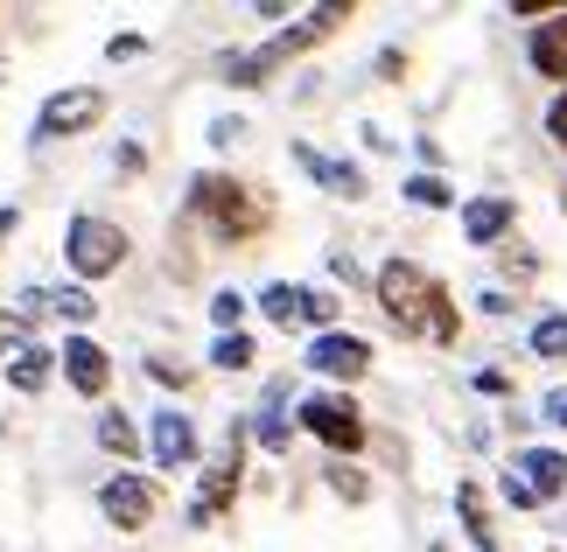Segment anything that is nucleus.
Segmentation results:
<instances>
[{
	"label": "nucleus",
	"instance_id": "nucleus-19",
	"mask_svg": "<svg viewBox=\"0 0 567 552\" xmlns=\"http://www.w3.org/2000/svg\"><path fill=\"white\" fill-rule=\"evenodd\" d=\"M455 511H463V532H470L476 552H505V545H497V532H491V503H484L476 482H455Z\"/></svg>",
	"mask_w": 567,
	"mask_h": 552
},
{
	"label": "nucleus",
	"instance_id": "nucleus-17",
	"mask_svg": "<svg viewBox=\"0 0 567 552\" xmlns=\"http://www.w3.org/2000/svg\"><path fill=\"white\" fill-rule=\"evenodd\" d=\"M0 378H8L21 399H29V392H42L56 378V350H42V343H21V350H8V364H0Z\"/></svg>",
	"mask_w": 567,
	"mask_h": 552
},
{
	"label": "nucleus",
	"instance_id": "nucleus-1",
	"mask_svg": "<svg viewBox=\"0 0 567 552\" xmlns=\"http://www.w3.org/2000/svg\"><path fill=\"white\" fill-rule=\"evenodd\" d=\"M372 294L385 308V322L400 329V336H413V343L449 350L455 336H463V315H455L449 287L434 280L427 267H413V259H385V267L372 273Z\"/></svg>",
	"mask_w": 567,
	"mask_h": 552
},
{
	"label": "nucleus",
	"instance_id": "nucleus-32",
	"mask_svg": "<svg viewBox=\"0 0 567 552\" xmlns=\"http://www.w3.org/2000/svg\"><path fill=\"white\" fill-rule=\"evenodd\" d=\"M539 413H547V427H560V434H567V385H554L547 399H539Z\"/></svg>",
	"mask_w": 567,
	"mask_h": 552
},
{
	"label": "nucleus",
	"instance_id": "nucleus-22",
	"mask_svg": "<svg viewBox=\"0 0 567 552\" xmlns=\"http://www.w3.org/2000/svg\"><path fill=\"white\" fill-rule=\"evenodd\" d=\"M280 399H288V392L274 385V399H267V413H259V427H252V434H259V448H267V455H288V440H295V427H288V419L274 413Z\"/></svg>",
	"mask_w": 567,
	"mask_h": 552
},
{
	"label": "nucleus",
	"instance_id": "nucleus-18",
	"mask_svg": "<svg viewBox=\"0 0 567 552\" xmlns=\"http://www.w3.org/2000/svg\"><path fill=\"white\" fill-rule=\"evenodd\" d=\"M309 294H316V287L274 280L267 294H259V308H267V322H274V329H301V322H309Z\"/></svg>",
	"mask_w": 567,
	"mask_h": 552
},
{
	"label": "nucleus",
	"instance_id": "nucleus-37",
	"mask_svg": "<svg viewBox=\"0 0 567 552\" xmlns=\"http://www.w3.org/2000/svg\"><path fill=\"white\" fill-rule=\"evenodd\" d=\"M560 217H567V183H560Z\"/></svg>",
	"mask_w": 567,
	"mask_h": 552
},
{
	"label": "nucleus",
	"instance_id": "nucleus-20",
	"mask_svg": "<svg viewBox=\"0 0 567 552\" xmlns=\"http://www.w3.org/2000/svg\"><path fill=\"white\" fill-rule=\"evenodd\" d=\"M99 448H105V455H120V461H126V455H141L147 440H141V427H134V413H105V419H99Z\"/></svg>",
	"mask_w": 567,
	"mask_h": 552
},
{
	"label": "nucleus",
	"instance_id": "nucleus-25",
	"mask_svg": "<svg viewBox=\"0 0 567 552\" xmlns=\"http://www.w3.org/2000/svg\"><path fill=\"white\" fill-rule=\"evenodd\" d=\"M322 482H330V490H337L343 503H364V497H372V482H364V469H351V461H330V469H322Z\"/></svg>",
	"mask_w": 567,
	"mask_h": 552
},
{
	"label": "nucleus",
	"instance_id": "nucleus-38",
	"mask_svg": "<svg viewBox=\"0 0 567 552\" xmlns=\"http://www.w3.org/2000/svg\"><path fill=\"white\" fill-rule=\"evenodd\" d=\"M554 552H560V545H554Z\"/></svg>",
	"mask_w": 567,
	"mask_h": 552
},
{
	"label": "nucleus",
	"instance_id": "nucleus-3",
	"mask_svg": "<svg viewBox=\"0 0 567 552\" xmlns=\"http://www.w3.org/2000/svg\"><path fill=\"white\" fill-rule=\"evenodd\" d=\"M337 21H351V8H316V14H301L295 29L267 35V42H259V50H246V56H231V63H225V84H231V92H259V84H267L280 63H295L301 50H316V42L337 29Z\"/></svg>",
	"mask_w": 567,
	"mask_h": 552
},
{
	"label": "nucleus",
	"instance_id": "nucleus-14",
	"mask_svg": "<svg viewBox=\"0 0 567 552\" xmlns=\"http://www.w3.org/2000/svg\"><path fill=\"white\" fill-rule=\"evenodd\" d=\"M295 162H301V175H316L330 196H343V204H358V196H364V168L358 162H337V154H322L309 140H295Z\"/></svg>",
	"mask_w": 567,
	"mask_h": 552
},
{
	"label": "nucleus",
	"instance_id": "nucleus-24",
	"mask_svg": "<svg viewBox=\"0 0 567 552\" xmlns=\"http://www.w3.org/2000/svg\"><path fill=\"white\" fill-rule=\"evenodd\" d=\"M252 357H259V350H252L246 329H238V336H217V343H210V364H217V371H252Z\"/></svg>",
	"mask_w": 567,
	"mask_h": 552
},
{
	"label": "nucleus",
	"instance_id": "nucleus-35",
	"mask_svg": "<svg viewBox=\"0 0 567 552\" xmlns=\"http://www.w3.org/2000/svg\"><path fill=\"white\" fill-rule=\"evenodd\" d=\"M476 392H491V399H505V392H512V378H505V371H476Z\"/></svg>",
	"mask_w": 567,
	"mask_h": 552
},
{
	"label": "nucleus",
	"instance_id": "nucleus-16",
	"mask_svg": "<svg viewBox=\"0 0 567 552\" xmlns=\"http://www.w3.org/2000/svg\"><path fill=\"white\" fill-rule=\"evenodd\" d=\"M526 56H533V71H539V77L567 84V8H560V14H547V21H539V29H533Z\"/></svg>",
	"mask_w": 567,
	"mask_h": 552
},
{
	"label": "nucleus",
	"instance_id": "nucleus-2",
	"mask_svg": "<svg viewBox=\"0 0 567 552\" xmlns=\"http://www.w3.org/2000/svg\"><path fill=\"white\" fill-rule=\"evenodd\" d=\"M189 217H204V225L225 238V246H246V238L267 231V196L246 189L238 175H196L189 183Z\"/></svg>",
	"mask_w": 567,
	"mask_h": 552
},
{
	"label": "nucleus",
	"instance_id": "nucleus-34",
	"mask_svg": "<svg viewBox=\"0 0 567 552\" xmlns=\"http://www.w3.org/2000/svg\"><path fill=\"white\" fill-rule=\"evenodd\" d=\"M113 168H120V175H141V168H147V154H141V147H134V140H126V147H120V154H113Z\"/></svg>",
	"mask_w": 567,
	"mask_h": 552
},
{
	"label": "nucleus",
	"instance_id": "nucleus-30",
	"mask_svg": "<svg viewBox=\"0 0 567 552\" xmlns=\"http://www.w3.org/2000/svg\"><path fill=\"white\" fill-rule=\"evenodd\" d=\"M547 140H554V147L567 154V92H560V98L547 105Z\"/></svg>",
	"mask_w": 567,
	"mask_h": 552
},
{
	"label": "nucleus",
	"instance_id": "nucleus-7",
	"mask_svg": "<svg viewBox=\"0 0 567 552\" xmlns=\"http://www.w3.org/2000/svg\"><path fill=\"white\" fill-rule=\"evenodd\" d=\"M238 476H246V427H231V434H225V455L210 461L204 490H196V503H189V524L225 518V511H231V497H238Z\"/></svg>",
	"mask_w": 567,
	"mask_h": 552
},
{
	"label": "nucleus",
	"instance_id": "nucleus-11",
	"mask_svg": "<svg viewBox=\"0 0 567 552\" xmlns=\"http://www.w3.org/2000/svg\"><path fill=\"white\" fill-rule=\"evenodd\" d=\"M56 371H63V385H71V392H84V399H105V385H113V357H105L84 329L56 350Z\"/></svg>",
	"mask_w": 567,
	"mask_h": 552
},
{
	"label": "nucleus",
	"instance_id": "nucleus-8",
	"mask_svg": "<svg viewBox=\"0 0 567 552\" xmlns=\"http://www.w3.org/2000/svg\"><path fill=\"white\" fill-rule=\"evenodd\" d=\"M309 371L316 378H337V385H358L364 371H372V343L351 336V329H330V336L309 343Z\"/></svg>",
	"mask_w": 567,
	"mask_h": 552
},
{
	"label": "nucleus",
	"instance_id": "nucleus-23",
	"mask_svg": "<svg viewBox=\"0 0 567 552\" xmlns=\"http://www.w3.org/2000/svg\"><path fill=\"white\" fill-rule=\"evenodd\" d=\"M400 196H406L413 210H455V189L442 183V175H413V183H406Z\"/></svg>",
	"mask_w": 567,
	"mask_h": 552
},
{
	"label": "nucleus",
	"instance_id": "nucleus-31",
	"mask_svg": "<svg viewBox=\"0 0 567 552\" xmlns=\"http://www.w3.org/2000/svg\"><path fill=\"white\" fill-rule=\"evenodd\" d=\"M497 259H505V273H512V280H533V273H539V259H533V252H518V246H505Z\"/></svg>",
	"mask_w": 567,
	"mask_h": 552
},
{
	"label": "nucleus",
	"instance_id": "nucleus-26",
	"mask_svg": "<svg viewBox=\"0 0 567 552\" xmlns=\"http://www.w3.org/2000/svg\"><path fill=\"white\" fill-rule=\"evenodd\" d=\"M210 322L225 329V336H238V322H246V294H231V287H217V294H210Z\"/></svg>",
	"mask_w": 567,
	"mask_h": 552
},
{
	"label": "nucleus",
	"instance_id": "nucleus-36",
	"mask_svg": "<svg viewBox=\"0 0 567 552\" xmlns=\"http://www.w3.org/2000/svg\"><path fill=\"white\" fill-rule=\"evenodd\" d=\"M14 231V210H0V238H8Z\"/></svg>",
	"mask_w": 567,
	"mask_h": 552
},
{
	"label": "nucleus",
	"instance_id": "nucleus-5",
	"mask_svg": "<svg viewBox=\"0 0 567 552\" xmlns=\"http://www.w3.org/2000/svg\"><path fill=\"white\" fill-rule=\"evenodd\" d=\"M295 427H301V434H316L337 461H351L364 440H372V427H364L358 399H343V392H309V399L295 406Z\"/></svg>",
	"mask_w": 567,
	"mask_h": 552
},
{
	"label": "nucleus",
	"instance_id": "nucleus-10",
	"mask_svg": "<svg viewBox=\"0 0 567 552\" xmlns=\"http://www.w3.org/2000/svg\"><path fill=\"white\" fill-rule=\"evenodd\" d=\"M99 511L120 524V532H147V518H155V482L147 476H105L99 482Z\"/></svg>",
	"mask_w": 567,
	"mask_h": 552
},
{
	"label": "nucleus",
	"instance_id": "nucleus-29",
	"mask_svg": "<svg viewBox=\"0 0 567 552\" xmlns=\"http://www.w3.org/2000/svg\"><path fill=\"white\" fill-rule=\"evenodd\" d=\"M238 140H246V119H210V147H238Z\"/></svg>",
	"mask_w": 567,
	"mask_h": 552
},
{
	"label": "nucleus",
	"instance_id": "nucleus-9",
	"mask_svg": "<svg viewBox=\"0 0 567 552\" xmlns=\"http://www.w3.org/2000/svg\"><path fill=\"white\" fill-rule=\"evenodd\" d=\"M196 448H204V440H196V419H189V413L162 406L155 419H147V455H155V469H162V476L189 469V461H196Z\"/></svg>",
	"mask_w": 567,
	"mask_h": 552
},
{
	"label": "nucleus",
	"instance_id": "nucleus-27",
	"mask_svg": "<svg viewBox=\"0 0 567 552\" xmlns=\"http://www.w3.org/2000/svg\"><path fill=\"white\" fill-rule=\"evenodd\" d=\"M147 378L168 385V392H183V385L196 378V371H189V364H176V357H147Z\"/></svg>",
	"mask_w": 567,
	"mask_h": 552
},
{
	"label": "nucleus",
	"instance_id": "nucleus-28",
	"mask_svg": "<svg viewBox=\"0 0 567 552\" xmlns=\"http://www.w3.org/2000/svg\"><path fill=\"white\" fill-rule=\"evenodd\" d=\"M497 497H505V503H512V511H539V497H533V482H526V476H518V469H512L505 482H497Z\"/></svg>",
	"mask_w": 567,
	"mask_h": 552
},
{
	"label": "nucleus",
	"instance_id": "nucleus-33",
	"mask_svg": "<svg viewBox=\"0 0 567 552\" xmlns=\"http://www.w3.org/2000/svg\"><path fill=\"white\" fill-rule=\"evenodd\" d=\"M147 50V35H113V42H105V56H113V63H134Z\"/></svg>",
	"mask_w": 567,
	"mask_h": 552
},
{
	"label": "nucleus",
	"instance_id": "nucleus-12",
	"mask_svg": "<svg viewBox=\"0 0 567 552\" xmlns=\"http://www.w3.org/2000/svg\"><path fill=\"white\" fill-rule=\"evenodd\" d=\"M14 315H63V322H92L99 315V301L84 294V287H21V301H14Z\"/></svg>",
	"mask_w": 567,
	"mask_h": 552
},
{
	"label": "nucleus",
	"instance_id": "nucleus-15",
	"mask_svg": "<svg viewBox=\"0 0 567 552\" xmlns=\"http://www.w3.org/2000/svg\"><path fill=\"white\" fill-rule=\"evenodd\" d=\"M512 469L533 482V497H539V503H560V497H567V455H560V448H526V455L512 461Z\"/></svg>",
	"mask_w": 567,
	"mask_h": 552
},
{
	"label": "nucleus",
	"instance_id": "nucleus-6",
	"mask_svg": "<svg viewBox=\"0 0 567 552\" xmlns=\"http://www.w3.org/2000/svg\"><path fill=\"white\" fill-rule=\"evenodd\" d=\"M105 119V92L99 84H63V92L42 98L35 113V140H71V134H92Z\"/></svg>",
	"mask_w": 567,
	"mask_h": 552
},
{
	"label": "nucleus",
	"instance_id": "nucleus-4",
	"mask_svg": "<svg viewBox=\"0 0 567 552\" xmlns=\"http://www.w3.org/2000/svg\"><path fill=\"white\" fill-rule=\"evenodd\" d=\"M126 252H134V238H126L113 217H71V231H63V267H71L78 280H105L126 267Z\"/></svg>",
	"mask_w": 567,
	"mask_h": 552
},
{
	"label": "nucleus",
	"instance_id": "nucleus-13",
	"mask_svg": "<svg viewBox=\"0 0 567 552\" xmlns=\"http://www.w3.org/2000/svg\"><path fill=\"white\" fill-rule=\"evenodd\" d=\"M512 225H518L512 196H470V204H463V238H470L476 252L497 246V238H512Z\"/></svg>",
	"mask_w": 567,
	"mask_h": 552
},
{
	"label": "nucleus",
	"instance_id": "nucleus-21",
	"mask_svg": "<svg viewBox=\"0 0 567 552\" xmlns=\"http://www.w3.org/2000/svg\"><path fill=\"white\" fill-rule=\"evenodd\" d=\"M533 357L567 364V315H539V322H533Z\"/></svg>",
	"mask_w": 567,
	"mask_h": 552
}]
</instances>
